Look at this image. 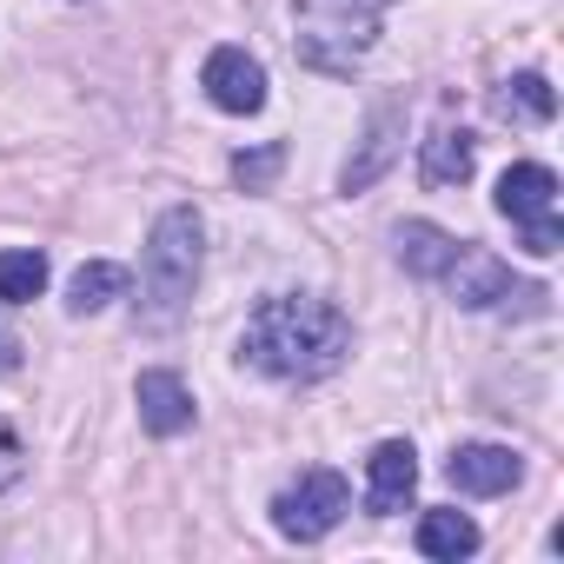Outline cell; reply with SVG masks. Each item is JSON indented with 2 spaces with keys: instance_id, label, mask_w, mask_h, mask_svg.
<instances>
[{
  "instance_id": "6da1fadb",
  "label": "cell",
  "mask_w": 564,
  "mask_h": 564,
  "mask_svg": "<svg viewBox=\"0 0 564 564\" xmlns=\"http://www.w3.org/2000/svg\"><path fill=\"white\" fill-rule=\"evenodd\" d=\"M239 352H246V366H259V372H272V379L306 386V379H326V372L346 366V352H352V326H346L339 306L286 293V300H265V306L246 319Z\"/></svg>"
},
{
  "instance_id": "7a4b0ae2",
  "label": "cell",
  "mask_w": 564,
  "mask_h": 564,
  "mask_svg": "<svg viewBox=\"0 0 564 564\" xmlns=\"http://www.w3.org/2000/svg\"><path fill=\"white\" fill-rule=\"evenodd\" d=\"M199 279V213L193 206H166L147 232V259H140V293L153 319H173L193 300Z\"/></svg>"
},
{
  "instance_id": "3957f363",
  "label": "cell",
  "mask_w": 564,
  "mask_h": 564,
  "mask_svg": "<svg viewBox=\"0 0 564 564\" xmlns=\"http://www.w3.org/2000/svg\"><path fill=\"white\" fill-rule=\"evenodd\" d=\"M386 0H300V54L313 67H352L372 47Z\"/></svg>"
},
{
  "instance_id": "277c9868",
  "label": "cell",
  "mask_w": 564,
  "mask_h": 564,
  "mask_svg": "<svg viewBox=\"0 0 564 564\" xmlns=\"http://www.w3.org/2000/svg\"><path fill=\"white\" fill-rule=\"evenodd\" d=\"M346 511H352V491H346V478H339V471H326V465L300 471L286 491L272 498V524L286 531V538H300V544L326 538V531H333Z\"/></svg>"
},
{
  "instance_id": "5b68a950",
  "label": "cell",
  "mask_w": 564,
  "mask_h": 564,
  "mask_svg": "<svg viewBox=\"0 0 564 564\" xmlns=\"http://www.w3.org/2000/svg\"><path fill=\"white\" fill-rule=\"evenodd\" d=\"M199 87L219 113H259L265 107V67L246 47H213L199 67Z\"/></svg>"
},
{
  "instance_id": "8992f818",
  "label": "cell",
  "mask_w": 564,
  "mask_h": 564,
  "mask_svg": "<svg viewBox=\"0 0 564 564\" xmlns=\"http://www.w3.org/2000/svg\"><path fill=\"white\" fill-rule=\"evenodd\" d=\"M445 286H452V300L458 306H498V300H511V293H531V286H511V265L505 259H491V252H478V246H458V259L445 265Z\"/></svg>"
},
{
  "instance_id": "52a82bcc",
  "label": "cell",
  "mask_w": 564,
  "mask_h": 564,
  "mask_svg": "<svg viewBox=\"0 0 564 564\" xmlns=\"http://www.w3.org/2000/svg\"><path fill=\"white\" fill-rule=\"evenodd\" d=\"M445 471H452V485H458V491H471V498H498V491H511V485H518V471H524V465H518V452H511V445H458Z\"/></svg>"
},
{
  "instance_id": "ba28073f",
  "label": "cell",
  "mask_w": 564,
  "mask_h": 564,
  "mask_svg": "<svg viewBox=\"0 0 564 564\" xmlns=\"http://www.w3.org/2000/svg\"><path fill=\"white\" fill-rule=\"evenodd\" d=\"M366 505L379 511V518H392L405 498H412V485H419V458H412V445L405 438H386L372 458H366Z\"/></svg>"
},
{
  "instance_id": "9c48e42d",
  "label": "cell",
  "mask_w": 564,
  "mask_h": 564,
  "mask_svg": "<svg viewBox=\"0 0 564 564\" xmlns=\"http://www.w3.org/2000/svg\"><path fill=\"white\" fill-rule=\"evenodd\" d=\"M498 213L505 219H544V213H557V173L551 166H538V160H518V166H505V180H498Z\"/></svg>"
},
{
  "instance_id": "30bf717a",
  "label": "cell",
  "mask_w": 564,
  "mask_h": 564,
  "mask_svg": "<svg viewBox=\"0 0 564 564\" xmlns=\"http://www.w3.org/2000/svg\"><path fill=\"white\" fill-rule=\"evenodd\" d=\"M133 399H140V425L160 432V438H180V432L193 425V392H186L173 372H140Z\"/></svg>"
},
{
  "instance_id": "8fae6325",
  "label": "cell",
  "mask_w": 564,
  "mask_h": 564,
  "mask_svg": "<svg viewBox=\"0 0 564 564\" xmlns=\"http://www.w3.org/2000/svg\"><path fill=\"white\" fill-rule=\"evenodd\" d=\"M458 246H465V239H452V232L432 226V219H405V226H399V265L419 272V279H445V265L458 259Z\"/></svg>"
},
{
  "instance_id": "7c38bea8",
  "label": "cell",
  "mask_w": 564,
  "mask_h": 564,
  "mask_svg": "<svg viewBox=\"0 0 564 564\" xmlns=\"http://www.w3.org/2000/svg\"><path fill=\"white\" fill-rule=\"evenodd\" d=\"M471 166H478V147H471L465 127H438V133L425 140V166H419L425 186H465Z\"/></svg>"
},
{
  "instance_id": "4fadbf2b",
  "label": "cell",
  "mask_w": 564,
  "mask_h": 564,
  "mask_svg": "<svg viewBox=\"0 0 564 564\" xmlns=\"http://www.w3.org/2000/svg\"><path fill=\"white\" fill-rule=\"evenodd\" d=\"M399 127H405V120H399V107H386V113L372 120V133H366V153H359V160L339 173V186H346V193H366V186H372V180L392 166V153H399Z\"/></svg>"
},
{
  "instance_id": "5bb4252c",
  "label": "cell",
  "mask_w": 564,
  "mask_h": 564,
  "mask_svg": "<svg viewBox=\"0 0 564 564\" xmlns=\"http://www.w3.org/2000/svg\"><path fill=\"white\" fill-rule=\"evenodd\" d=\"M419 551L438 557V564H458V557L478 551V524L465 511H425L419 518Z\"/></svg>"
},
{
  "instance_id": "9a60e30c",
  "label": "cell",
  "mask_w": 564,
  "mask_h": 564,
  "mask_svg": "<svg viewBox=\"0 0 564 564\" xmlns=\"http://www.w3.org/2000/svg\"><path fill=\"white\" fill-rule=\"evenodd\" d=\"M127 293V265H113V259H87L74 279H67V306L74 313H100V306H113Z\"/></svg>"
},
{
  "instance_id": "2e32d148",
  "label": "cell",
  "mask_w": 564,
  "mask_h": 564,
  "mask_svg": "<svg viewBox=\"0 0 564 564\" xmlns=\"http://www.w3.org/2000/svg\"><path fill=\"white\" fill-rule=\"evenodd\" d=\"M41 293H47V252L8 246V252H0V300H8V306H28V300H41Z\"/></svg>"
},
{
  "instance_id": "e0dca14e",
  "label": "cell",
  "mask_w": 564,
  "mask_h": 564,
  "mask_svg": "<svg viewBox=\"0 0 564 564\" xmlns=\"http://www.w3.org/2000/svg\"><path fill=\"white\" fill-rule=\"evenodd\" d=\"M491 107H498V120H551L557 113V94H551L544 74H518V80H505L491 94Z\"/></svg>"
},
{
  "instance_id": "ac0fdd59",
  "label": "cell",
  "mask_w": 564,
  "mask_h": 564,
  "mask_svg": "<svg viewBox=\"0 0 564 564\" xmlns=\"http://www.w3.org/2000/svg\"><path fill=\"white\" fill-rule=\"evenodd\" d=\"M279 166H286V147H259V153H239V160H232V180H239L246 193H265Z\"/></svg>"
},
{
  "instance_id": "d6986e66",
  "label": "cell",
  "mask_w": 564,
  "mask_h": 564,
  "mask_svg": "<svg viewBox=\"0 0 564 564\" xmlns=\"http://www.w3.org/2000/svg\"><path fill=\"white\" fill-rule=\"evenodd\" d=\"M557 239H564V226H557V213H544V219H524V252H557Z\"/></svg>"
},
{
  "instance_id": "ffe728a7",
  "label": "cell",
  "mask_w": 564,
  "mask_h": 564,
  "mask_svg": "<svg viewBox=\"0 0 564 564\" xmlns=\"http://www.w3.org/2000/svg\"><path fill=\"white\" fill-rule=\"evenodd\" d=\"M21 471H28V452H21V438L0 425V491L8 485H21Z\"/></svg>"
},
{
  "instance_id": "44dd1931",
  "label": "cell",
  "mask_w": 564,
  "mask_h": 564,
  "mask_svg": "<svg viewBox=\"0 0 564 564\" xmlns=\"http://www.w3.org/2000/svg\"><path fill=\"white\" fill-rule=\"evenodd\" d=\"M14 352H21L14 339H0V372H14Z\"/></svg>"
}]
</instances>
